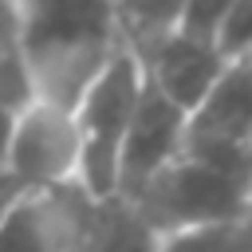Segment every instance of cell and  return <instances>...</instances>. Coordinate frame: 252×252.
I'll return each mask as SVG.
<instances>
[{
  "instance_id": "6da1fadb",
  "label": "cell",
  "mask_w": 252,
  "mask_h": 252,
  "mask_svg": "<svg viewBox=\"0 0 252 252\" xmlns=\"http://www.w3.org/2000/svg\"><path fill=\"white\" fill-rule=\"evenodd\" d=\"M122 47L110 0H28L20 4V63L35 102L71 110Z\"/></svg>"
},
{
  "instance_id": "7a4b0ae2",
  "label": "cell",
  "mask_w": 252,
  "mask_h": 252,
  "mask_svg": "<svg viewBox=\"0 0 252 252\" xmlns=\"http://www.w3.org/2000/svg\"><path fill=\"white\" fill-rule=\"evenodd\" d=\"M158 236L217 228L248 220L252 205V165L217 161L181 150L161 173H154L134 197H126Z\"/></svg>"
},
{
  "instance_id": "3957f363",
  "label": "cell",
  "mask_w": 252,
  "mask_h": 252,
  "mask_svg": "<svg viewBox=\"0 0 252 252\" xmlns=\"http://www.w3.org/2000/svg\"><path fill=\"white\" fill-rule=\"evenodd\" d=\"M138 94H142V67L134 51L122 43L98 71V79L83 91V98L71 106L79 130V189L94 201L114 197L118 146L134 118Z\"/></svg>"
},
{
  "instance_id": "277c9868",
  "label": "cell",
  "mask_w": 252,
  "mask_h": 252,
  "mask_svg": "<svg viewBox=\"0 0 252 252\" xmlns=\"http://www.w3.org/2000/svg\"><path fill=\"white\" fill-rule=\"evenodd\" d=\"M79 185V130L71 110L28 102L16 114L4 161V193H39Z\"/></svg>"
},
{
  "instance_id": "5b68a950",
  "label": "cell",
  "mask_w": 252,
  "mask_h": 252,
  "mask_svg": "<svg viewBox=\"0 0 252 252\" xmlns=\"http://www.w3.org/2000/svg\"><path fill=\"white\" fill-rule=\"evenodd\" d=\"M94 197L79 185L12 193L0 205V252H83Z\"/></svg>"
},
{
  "instance_id": "8992f818",
  "label": "cell",
  "mask_w": 252,
  "mask_h": 252,
  "mask_svg": "<svg viewBox=\"0 0 252 252\" xmlns=\"http://www.w3.org/2000/svg\"><path fill=\"white\" fill-rule=\"evenodd\" d=\"M205 158L252 165V63L232 59L209 94L185 114V146Z\"/></svg>"
},
{
  "instance_id": "52a82bcc",
  "label": "cell",
  "mask_w": 252,
  "mask_h": 252,
  "mask_svg": "<svg viewBox=\"0 0 252 252\" xmlns=\"http://www.w3.org/2000/svg\"><path fill=\"white\" fill-rule=\"evenodd\" d=\"M130 51H134V59L142 67L146 87H154L165 102H173L185 114L209 94V87L232 63L213 43L189 39L181 32H161V35H154L146 43H134Z\"/></svg>"
},
{
  "instance_id": "ba28073f",
  "label": "cell",
  "mask_w": 252,
  "mask_h": 252,
  "mask_svg": "<svg viewBox=\"0 0 252 252\" xmlns=\"http://www.w3.org/2000/svg\"><path fill=\"white\" fill-rule=\"evenodd\" d=\"M181 146H185V110L165 102L142 79V94H138L134 118H130L126 138L118 146L114 197H134L154 173H161L181 154Z\"/></svg>"
},
{
  "instance_id": "9c48e42d",
  "label": "cell",
  "mask_w": 252,
  "mask_h": 252,
  "mask_svg": "<svg viewBox=\"0 0 252 252\" xmlns=\"http://www.w3.org/2000/svg\"><path fill=\"white\" fill-rule=\"evenodd\" d=\"M158 232L126 197H102L91 205L83 252H158Z\"/></svg>"
},
{
  "instance_id": "30bf717a",
  "label": "cell",
  "mask_w": 252,
  "mask_h": 252,
  "mask_svg": "<svg viewBox=\"0 0 252 252\" xmlns=\"http://www.w3.org/2000/svg\"><path fill=\"white\" fill-rule=\"evenodd\" d=\"M181 4L185 0H110V12L118 20L122 43L134 47V43H146L161 32H173Z\"/></svg>"
},
{
  "instance_id": "8fae6325",
  "label": "cell",
  "mask_w": 252,
  "mask_h": 252,
  "mask_svg": "<svg viewBox=\"0 0 252 252\" xmlns=\"http://www.w3.org/2000/svg\"><path fill=\"white\" fill-rule=\"evenodd\" d=\"M158 252H252V224H217L193 232H169L158 240Z\"/></svg>"
},
{
  "instance_id": "7c38bea8",
  "label": "cell",
  "mask_w": 252,
  "mask_h": 252,
  "mask_svg": "<svg viewBox=\"0 0 252 252\" xmlns=\"http://www.w3.org/2000/svg\"><path fill=\"white\" fill-rule=\"evenodd\" d=\"M28 102H32V87H28V75H24L20 55L0 59V197H8V193H4L8 138H12V126H16V114H20Z\"/></svg>"
},
{
  "instance_id": "4fadbf2b",
  "label": "cell",
  "mask_w": 252,
  "mask_h": 252,
  "mask_svg": "<svg viewBox=\"0 0 252 252\" xmlns=\"http://www.w3.org/2000/svg\"><path fill=\"white\" fill-rule=\"evenodd\" d=\"M16 47H20V4L0 0V59L16 55Z\"/></svg>"
},
{
  "instance_id": "5bb4252c",
  "label": "cell",
  "mask_w": 252,
  "mask_h": 252,
  "mask_svg": "<svg viewBox=\"0 0 252 252\" xmlns=\"http://www.w3.org/2000/svg\"><path fill=\"white\" fill-rule=\"evenodd\" d=\"M16 4H28V0H16Z\"/></svg>"
},
{
  "instance_id": "9a60e30c",
  "label": "cell",
  "mask_w": 252,
  "mask_h": 252,
  "mask_svg": "<svg viewBox=\"0 0 252 252\" xmlns=\"http://www.w3.org/2000/svg\"><path fill=\"white\" fill-rule=\"evenodd\" d=\"M0 205H4V197H0Z\"/></svg>"
}]
</instances>
